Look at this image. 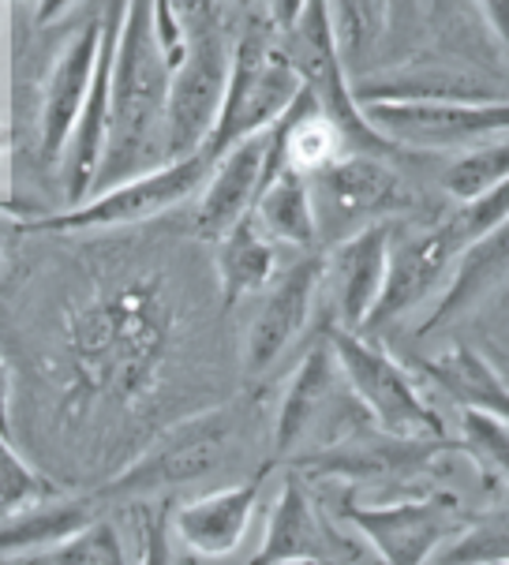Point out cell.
<instances>
[{
    "instance_id": "6da1fadb",
    "label": "cell",
    "mask_w": 509,
    "mask_h": 565,
    "mask_svg": "<svg viewBox=\"0 0 509 565\" xmlns=\"http://www.w3.org/2000/svg\"><path fill=\"white\" fill-rule=\"evenodd\" d=\"M169 83L172 64L158 42L153 4L139 0L124 12V31L113 68L109 142L94 177L91 199L128 184L136 177L172 166L169 161ZM86 199V203H91Z\"/></svg>"
},
{
    "instance_id": "7a4b0ae2",
    "label": "cell",
    "mask_w": 509,
    "mask_h": 565,
    "mask_svg": "<svg viewBox=\"0 0 509 565\" xmlns=\"http://www.w3.org/2000/svg\"><path fill=\"white\" fill-rule=\"evenodd\" d=\"M300 94L304 83L293 68L289 53H285L282 34H277L271 19V8H252L236 34L233 75H229L221 120L206 142V158L218 166L244 139L271 131L293 109V102Z\"/></svg>"
},
{
    "instance_id": "3957f363",
    "label": "cell",
    "mask_w": 509,
    "mask_h": 565,
    "mask_svg": "<svg viewBox=\"0 0 509 565\" xmlns=\"http://www.w3.org/2000/svg\"><path fill=\"white\" fill-rule=\"evenodd\" d=\"M184 26V53L169 83V161H184L206 150L221 120L233 50L225 26V8L218 4H177Z\"/></svg>"
},
{
    "instance_id": "277c9868",
    "label": "cell",
    "mask_w": 509,
    "mask_h": 565,
    "mask_svg": "<svg viewBox=\"0 0 509 565\" xmlns=\"http://www.w3.org/2000/svg\"><path fill=\"white\" fill-rule=\"evenodd\" d=\"M371 427V416L344 382L330 341L322 338L304 356L289 390H285L274 427V461H285V457L311 461V457H322L330 449L352 443Z\"/></svg>"
},
{
    "instance_id": "5b68a950",
    "label": "cell",
    "mask_w": 509,
    "mask_h": 565,
    "mask_svg": "<svg viewBox=\"0 0 509 565\" xmlns=\"http://www.w3.org/2000/svg\"><path fill=\"white\" fill-rule=\"evenodd\" d=\"M282 45L289 53L296 75H300L304 90L315 98L322 117L333 124V131L341 136L349 154H371V158L405 154V150H397L393 142L382 139L368 124V117H363L357 94H352L349 72H344L338 56V42H333L330 4H319V0L304 4L300 19L282 34Z\"/></svg>"
},
{
    "instance_id": "8992f818",
    "label": "cell",
    "mask_w": 509,
    "mask_h": 565,
    "mask_svg": "<svg viewBox=\"0 0 509 565\" xmlns=\"http://www.w3.org/2000/svg\"><path fill=\"white\" fill-rule=\"evenodd\" d=\"M319 225V244L338 247L371 225H390L397 210L409 206V188L382 158L341 154L326 169L307 177Z\"/></svg>"
},
{
    "instance_id": "52a82bcc",
    "label": "cell",
    "mask_w": 509,
    "mask_h": 565,
    "mask_svg": "<svg viewBox=\"0 0 509 565\" xmlns=\"http://www.w3.org/2000/svg\"><path fill=\"white\" fill-rule=\"evenodd\" d=\"M326 341L341 363L349 390L382 435L401 438V443H438L442 419L427 408L401 363H393L379 344L349 330H326Z\"/></svg>"
},
{
    "instance_id": "ba28073f",
    "label": "cell",
    "mask_w": 509,
    "mask_h": 565,
    "mask_svg": "<svg viewBox=\"0 0 509 565\" xmlns=\"http://www.w3.org/2000/svg\"><path fill=\"white\" fill-rule=\"evenodd\" d=\"M363 117L397 150H476L509 136V102H374Z\"/></svg>"
},
{
    "instance_id": "9c48e42d",
    "label": "cell",
    "mask_w": 509,
    "mask_h": 565,
    "mask_svg": "<svg viewBox=\"0 0 509 565\" xmlns=\"http://www.w3.org/2000/svg\"><path fill=\"white\" fill-rule=\"evenodd\" d=\"M210 172H214V161L203 154L172 161V166L147 172V177H136L128 184L105 191V195L91 199V203L64 210L56 217H45V222H34L31 228H45V233H79V228H113V225H131V222H147V217L166 214L169 206L184 203L191 191L206 188Z\"/></svg>"
},
{
    "instance_id": "30bf717a",
    "label": "cell",
    "mask_w": 509,
    "mask_h": 565,
    "mask_svg": "<svg viewBox=\"0 0 509 565\" xmlns=\"http://www.w3.org/2000/svg\"><path fill=\"white\" fill-rule=\"evenodd\" d=\"M229 438H233L229 412H203V416L166 430L150 446V454H142L128 472H120L117 480L105 487V494L131 498V494H153V491H169V487L203 480L206 472H214L221 465Z\"/></svg>"
},
{
    "instance_id": "8fae6325",
    "label": "cell",
    "mask_w": 509,
    "mask_h": 565,
    "mask_svg": "<svg viewBox=\"0 0 509 565\" xmlns=\"http://www.w3.org/2000/svg\"><path fill=\"white\" fill-rule=\"evenodd\" d=\"M102 19L105 8L98 15H86L83 26H75L42 83V98H38V161L45 169L64 166L75 124L83 117L86 94H91L94 83V68H98Z\"/></svg>"
},
{
    "instance_id": "7c38bea8",
    "label": "cell",
    "mask_w": 509,
    "mask_h": 565,
    "mask_svg": "<svg viewBox=\"0 0 509 565\" xmlns=\"http://www.w3.org/2000/svg\"><path fill=\"white\" fill-rule=\"evenodd\" d=\"M344 521L371 543L382 565H431L446 547L454 510L446 498H405L386 505L344 502Z\"/></svg>"
},
{
    "instance_id": "4fadbf2b",
    "label": "cell",
    "mask_w": 509,
    "mask_h": 565,
    "mask_svg": "<svg viewBox=\"0 0 509 565\" xmlns=\"http://www.w3.org/2000/svg\"><path fill=\"white\" fill-rule=\"evenodd\" d=\"M460 255H465V247H460L449 222L420 228V233L393 236L386 289H382V300L363 333H379V330H386V326L401 322L409 311H416L431 296V289H435L438 281H446V274H454Z\"/></svg>"
},
{
    "instance_id": "5bb4252c",
    "label": "cell",
    "mask_w": 509,
    "mask_h": 565,
    "mask_svg": "<svg viewBox=\"0 0 509 565\" xmlns=\"http://www.w3.org/2000/svg\"><path fill=\"white\" fill-rule=\"evenodd\" d=\"M393 225H371L352 241L330 247L322 289L330 292V330L363 333L386 289Z\"/></svg>"
},
{
    "instance_id": "9a60e30c",
    "label": "cell",
    "mask_w": 509,
    "mask_h": 565,
    "mask_svg": "<svg viewBox=\"0 0 509 565\" xmlns=\"http://www.w3.org/2000/svg\"><path fill=\"white\" fill-rule=\"evenodd\" d=\"M326 255H300L293 266H285L266 289L252 326L244 338V367L247 375H263L271 363H277L289 344L300 338V330L311 319L315 296L322 289Z\"/></svg>"
},
{
    "instance_id": "2e32d148",
    "label": "cell",
    "mask_w": 509,
    "mask_h": 565,
    "mask_svg": "<svg viewBox=\"0 0 509 565\" xmlns=\"http://www.w3.org/2000/svg\"><path fill=\"white\" fill-rule=\"evenodd\" d=\"M124 12L128 4H109L102 19V50L98 68H94L91 94H86L83 117L75 124V136L64 154V191H68L72 210L91 199L94 177L102 169L105 142H109V109H113V68H117V45L124 31Z\"/></svg>"
},
{
    "instance_id": "e0dca14e",
    "label": "cell",
    "mask_w": 509,
    "mask_h": 565,
    "mask_svg": "<svg viewBox=\"0 0 509 565\" xmlns=\"http://www.w3.org/2000/svg\"><path fill=\"white\" fill-rule=\"evenodd\" d=\"M266 476H271V468H263L247 483L191 498V502H184L172 513V535L191 554H199V558H225V554H233L247 529H252V513L258 505V494H263Z\"/></svg>"
},
{
    "instance_id": "ac0fdd59",
    "label": "cell",
    "mask_w": 509,
    "mask_h": 565,
    "mask_svg": "<svg viewBox=\"0 0 509 565\" xmlns=\"http://www.w3.org/2000/svg\"><path fill=\"white\" fill-rule=\"evenodd\" d=\"M333 554H338L333 551V532L326 529L300 476H289L282 483L263 547L255 551L252 565H326Z\"/></svg>"
},
{
    "instance_id": "d6986e66",
    "label": "cell",
    "mask_w": 509,
    "mask_h": 565,
    "mask_svg": "<svg viewBox=\"0 0 509 565\" xmlns=\"http://www.w3.org/2000/svg\"><path fill=\"white\" fill-rule=\"evenodd\" d=\"M263 172H266V131L233 147L214 166V172H210L203 188V203H199V233L210 236V241H221L225 233H233L258 203Z\"/></svg>"
},
{
    "instance_id": "ffe728a7",
    "label": "cell",
    "mask_w": 509,
    "mask_h": 565,
    "mask_svg": "<svg viewBox=\"0 0 509 565\" xmlns=\"http://www.w3.org/2000/svg\"><path fill=\"white\" fill-rule=\"evenodd\" d=\"M506 277H509V222L498 225L491 236L476 241L473 247H465V255L457 258L454 277H449L446 292H442L435 315L420 326V333H435L438 326L468 315L484 296H491Z\"/></svg>"
},
{
    "instance_id": "44dd1931",
    "label": "cell",
    "mask_w": 509,
    "mask_h": 565,
    "mask_svg": "<svg viewBox=\"0 0 509 565\" xmlns=\"http://www.w3.org/2000/svg\"><path fill=\"white\" fill-rule=\"evenodd\" d=\"M424 371L442 394L457 401L460 412H487V416L509 424V386L484 352L457 344V349H446L442 356L427 360Z\"/></svg>"
},
{
    "instance_id": "7402d4cb",
    "label": "cell",
    "mask_w": 509,
    "mask_h": 565,
    "mask_svg": "<svg viewBox=\"0 0 509 565\" xmlns=\"http://www.w3.org/2000/svg\"><path fill=\"white\" fill-rule=\"evenodd\" d=\"M94 521L98 516L91 513V502H79V498L31 505V510L0 521V562L31 558V554L45 558Z\"/></svg>"
},
{
    "instance_id": "603a6c76",
    "label": "cell",
    "mask_w": 509,
    "mask_h": 565,
    "mask_svg": "<svg viewBox=\"0 0 509 565\" xmlns=\"http://www.w3.org/2000/svg\"><path fill=\"white\" fill-rule=\"evenodd\" d=\"M277 277V244L263 233L255 210L240 222L233 233L218 241V281L221 300L233 308L244 296L271 289Z\"/></svg>"
},
{
    "instance_id": "cb8c5ba5",
    "label": "cell",
    "mask_w": 509,
    "mask_h": 565,
    "mask_svg": "<svg viewBox=\"0 0 509 565\" xmlns=\"http://www.w3.org/2000/svg\"><path fill=\"white\" fill-rule=\"evenodd\" d=\"M255 217L274 244H289L304 255H311L315 244H319L311 188H307V177L300 169H285L271 188H263L255 203Z\"/></svg>"
},
{
    "instance_id": "d4e9b609",
    "label": "cell",
    "mask_w": 509,
    "mask_h": 565,
    "mask_svg": "<svg viewBox=\"0 0 509 565\" xmlns=\"http://www.w3.org/2000/svg\"><path fill=\"white\" fill-rule=\"evenodd\" d=\"M386 19H390L386 4H360V0L330 4L333 42H338V56L349 75H360L368 68L371 53L379 50V38L386 31Z\"/></svg>"
},
{
    "instance_id": "484cf974",
    "label": "cell",
    "mask_w": 509,
    "mask_h": 565,
    "mask_svg": "<svg viewBox=\"0 0 509 565\" xmlns=\"http://www.w3.org/2000/svg\"><path fill=\"white\" fill-rule=\"evenodd\" d=\"M502 184H509V136L484 142L476 150H465V154L449 161V169L442 172V191L449 199H457L460 206Z\"/></svg>"
},
{
    "instance_id": "4316f807",
    "label": "cell",
    "mask_w": 509,
    "mask_h": 565,
    "mask_svg": "<svg viewBox=\"0 0 509 565\" xmlns=\"http://www.w3.org/2000/svg\"><path fill=\"white\" fill-rule=\"evenodd\" d=\"M431 565H509V498L476 516L457 540L435 554Z\"/></svg>"
},
{
    "instance_id": "83f0119b",
    "label": "cell",
    "mask_w": 509,
    "mask_h": 565,
    "mask_svg": "<svg viewBox=\"0 0 509 565\" xmlns=\"http://www.w3.org/2000/svg\"><path fill=\"white\" fill-rule=\"evenodd\" d=\"M50 491L53 487L15 454L4 435H0V521L31 510V505L50 502Z\"/></svg>"
},
{
    "instance_id": "f1b7e54d",
    "label": "cell",
    "mask_w": 509,
    "mask_h": 565,
    "mask_svg": "<svg viewBox=\"0 0 509 565\" xmlns=\"http://www.w3.org/2000/svg\"><path fill=\"white\" fill-rule=\"evenodd\" d=\"M45 562L50 565H128V558H124V543L109 521L86 524L79 535H72L68 543H61L53 554H45Z\"/></svg>"
},
{
    "instance_id": "f546056e",
    "label": "cell",
    "mask_w": 509,
    "mask_h": 565,
    "mask_svg": "<svg viewBox=\"0 0 509 565\" xmlns=\"http://www.w3.org/2000/svg\"><path fill=\"white\" fill-rule=\"evenodd\" d=\"M460 430H465L468 454L509 483V424L506 419H495V416H487V412H460Z\"/></svg>"
},
{
    "instance_id": "4dcf8cb0",
    "label": "cell",
    "mask_w": 509,
    "mask_h": 565,
    "mask_svg": "<svg viewBox=\"0 0 509 565\" xmlns=\"http://www.w3.org/2000/svg\"><path fill=\"white\" fill-rule=\"evenodd\" d=\"M506 222H509V184L473 199V203H465L454 217H449V225H454L460 247H473L476 241L491 236L495 228L506 225Z\"/></svg>"
},
{
    "instance_id": "1f68e13d",
    "label": "cell",
    "mask_w": 509,
    "mask_h": 565,
    "mask_svg": "<svg viewBox=\"0 0 509 565\" xmlns=\"http://www.w3.org/2000/svg\"><path fill=\"white\" fill-rule=\"evenodd\" d=\"M142 565H172V521L169 505L153 513L147 521V535H142Z\"/></svg>"
},
{
    "instance_id": "d6a6232c",
    "label": "cell",
    "mask_w": 509,
    "mask_h": 565,
    "mask_svg": "<svg viewBox=\"0 0 509 565\" xmlns=\"http://www.w3.org/2000/svg\"><path fill=\"white\" fill-rule=\"evenodd\" d=\"M0 435L12 438V375L0 363Z\"/></svg>"
},
{
    "instance_id": "836d02e7",
    "label": "cell",
    "mask_w": 509,
    "mask_h": 565,
    "mask_svg": "<svg viewBox=\"0 0 509 565\" xmlns=\"http://www.w3.org/2000/svg\"><path fill=\"white\" fill-rule=\"evenodd\" d=\"M4 228H8V222L0 217V247H4Z\"/></svg>"
}]
</instances>
